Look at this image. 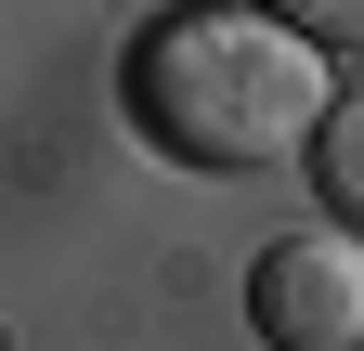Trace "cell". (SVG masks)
<instances>
[{
	"label": "cell",
	"instance_id": "cell-1",
	"mask_svg": "<svg viewBox=\"0 0 364 351\" xmlns=\"http://www.w3.org/2000/svg\"><path fill=\"white\" fill-rule=\"evenodd\" d=\"M338 92V53L260 0H156L117 53V104L169 169H273L299 156L312 104Z\"/></svg>",
	"mask_w": 364,
	"mask_h": 351
},
{
	"label": "cell",
	"instance_id": "cell-2",
	"mask_svg": "<svg viewBox=\"0 0 364 351\" xmlns=\"http://www.w3.org/2000/svg\"><path fill=\"white\" fill-rule=\"evenodd\" d=\"M247 325L273 351H351L364 338V247L351 222H299L247 260Z\"/></svg>",
	"mask_w": 364,
	"mask_h": 351
},
{
	"label": "cell",
	"instance_id": "cell-3",
	"mask_svg": "<svg viewBox=\"0 0 364 351\" xmlns=\"http://www.w3.org/2000/svg\"><path fill=\"white\" fill-rule=\"evenodd\" d=\"M299 144H312V195H326V222H338V208H364V104H351V92H326Z\"/></svg>",
	"mask_w": 364,
	"mask_h": 351
},
{
	"label": "cell",
	"instance_id": "cell-4",
	"mask_svg": "<svg viewBox=\"0 0 364 351\" xmlns=\"http://www.w3.org/2000/svg\"><path fill=\"white\" fill-rule=\"evenodd\" d=\"M260 14H287L299 39H326V53H338V39L364 26V0H260Z\"/></svg>",
	"mask_w": 364,
	"mask_h": 351
}]
</instances>
